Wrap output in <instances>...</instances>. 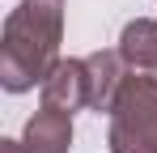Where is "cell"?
Returning a JSON list of instances; mask_svg holds the SVG:
<instances>
[{
    "instance_id": "obj_1",
    "label": "cell",
    "mask_w": 157,
    "mask_h": 153,
    "mask_svg": "<svg viewBox=\"0 0 157 153\" xmlns=\"http://www.w3.org/2000/svg\"><path fill=\"white\" fill-rule=\"evenodd\" d=\"M64 0H21L0 30V85L26 94L64 60Z\"/></svg>"
},
{
    "instance_id": "obj_3",
    "label": "cell",
    "mask_w": 157,
    "mask_h": 153,
    "mask_svg": "<svg viewBox=\"0 0 157 153\" xmlns=\"http://www.w3.org/2000/svg\"><path fill=\"white\" fill-rule=\"evenodd\" d=\"M38 98H43V106L64 111V115L89 106V68H85V60H59L47 73V81L38 85Z\"/></svg>"
},
{
    "instance_id": "obj_5",
    "label": "cell",
    "mask_w": 157,
    "mask_h": 153,
    "mask_svg": "<svg viewBox=\"0 0 157 153\" xmlns=\"http://www.w3.org/2000/svg\"><path fill=\"white\" fill-rule=\"evenodd\" d=\"M21 140L30 153H68L72 149V115L38 106L21 128Z\"/></svg>"
},
{
    "instance_id": "obj_6",
    "label": "cell",
    "mask_w": 157,
    "mask_h": 153,
    "mask_svg": "<svg viewBox=\"0 0 157 153\" xmlns=\"http://www.w3.org/2000/svg\"><path fill=\"white\" fill-rule=\"evenodd\" d=\"M119 55H123L128 73H140L149 81H157V22L153 17H136V22L123 26Z\"/></svg>"
},
{
    "instance_id": "obj_2",
    "label": "cell",
    "mask_w": 157,
    "mask_h": 153,
    "mask_svg": "<svg viewBox=\"0 0 157 153\" xmlns=\"http://www.w3.org/2000/svg\"><path fill=\"white\" fill-rule=\"evenodd\" d=\"M110 153H157V81L128 73L110 111Z\"/></svg>"
},
{
    "instance_id": "obj_7",
    "label": "cell",
    "mask_w": 157,
    "mask_h": 153,
    "mask_svg": "<svg viewBox=\"0 0 157 153\" xmlns=\"http://www.w3.org/2000/svg\"><path fill=\"white\" fill-rule=\"evenodd\" d=\"M0 153H30L26 140H0Z\"/></svg>"
},
{
    "instance_id": "obj_4",
    "label": "cell",
    "mask_w": 157,
    "mask_h": 153,
    "mask_svg": "<svg viewBox=\"0 0 157 153\" xmlns=\"http://www.w3.org/2000/svg\"><path fill=\"white\" fill-rule=\"evenodd\" d=\"M85 68H89V111L110 115L119 89H123V81H128V64H123L119 47H115V51H94V55H85Z\"/></svg>"
}]
</instances>
